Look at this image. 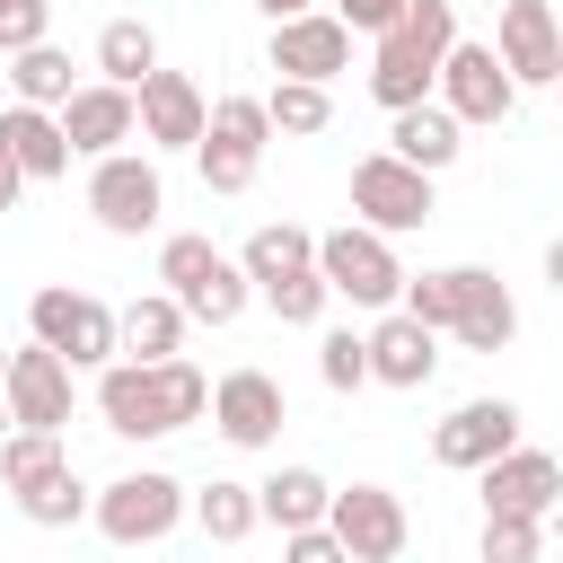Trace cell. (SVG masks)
Segmentation results:
<instances>
[{
  "label": "cell",
  "mask_w": 563,
  "mask_h": 563,
  "mask_svg": "<svg viewBox=\"0 0 563 563\" xmlns=\"http://www.w3.org/2000/svg\"><path fill=\"white\" fill-rule=\"evenodd\" d=\"M431 369H440V334L422 325V317H378L369 325V378L378 387H431Z\"/></svg>",
  "instance_id": "obj_19"
},
{
  "label": "cell",
  "mask_w": 563,
  "mask_h": 563,
  "mask_svg": "<svg viewBox=\"0 0 563 563\" xmlns=\"http://www.w3.org/2000/svg\"><path fill=\"white\" fill-rule=\"evenodd\" d=\"M88 211L114 229V238H141L158 211H167V185H158V167L150 158H97V176H88Z\"/></svg>",
  "instance_id": "obj_12"
},
{
  "label": "cell",
  "mask_w": 563,
  "mask_h": 563,
  "mask_svg": "<svg viewBox=\"0 0 563 563\" xmlns=\"http://www.w3.org/2000/svg\"><path fill=\"white\" fill-rule=\"evenodd\" d=\"M0 150H9L35 185L70 167V132H62V114H44V106H9V114H0Z\"/></svg>",
  "instance_id": "obj_23"
},
{
  "label": "cell",
  "mask_w": 563,
  "mask_h": 563,
  "mask_svg": "<svg viewBox=\"0 0 563 563\" xmlns=\"http://www.w3.org/2000/svg\"><path fill=\"white\" fill-rule=\"evenodd\" d=\"M18 185H26V167H18V158H9V150H0V211H9V202H18Z\"/></svg>",
  "instance_id": "obj_40"
},
{
  "label": "cell",
  "mask_w": 563,
  "mask_h": 563,
  "mask_svg": "<svg viewBox=\"0 0 563 563\" xmlns=\"http://www.w3.org/2000/svg\"><path fill=\"white\" fill-rule=\"evenodd\" d=\"M282 563H352V554L334 528H299V537H282Z\"/></svg>",
  "instance_id": "obj_39"
},
{
  "label": "cell",
  "mask_w": 563,
  "mask_h": 563,
  "mask_svg": "<svg viewBox=\"0 0 563 563\" xmlns=\"http://www.w3.org/2000/svg\"><path fill=\"white\" fill-rule=\"evenodd\" d=\"M325 528L343 537V554H352V563H396V554H405V537H413V519H405V501H396L387 484H352V493H334Z\"/></svg>",
  "instance_id": "obj_9"
},
{
  "label": "cell",
  "mask_w": 563,
  "mask_h": 563,
  "mask_svg": "<svg viewBox=\"0 0 563 563\" xmlns=\"http://www.w3.org/2000/svg\"><path fill=\"white\" fill-rule=\"evenodd\" d=\"M255 9H264V18H273V26H282V18H308V9H317V0H255Z\"/></svg>",
  "instance_id": "obj_41"
},
{
  "label": "cell",
  "mask_w": 563,
  "mask_h": 563,
  "mask_svg": "<svg viewBox=\"0 0 563 563\" xmlns=\"http://www.w3.org/2000/svg\"><path fill=\"white\" fill-rule=\"evenodd\" d=\"M484 563H545V519H484Z\"/></svg>",
  "instance_id": "obj_34"
},
{
  "label": "cell",
  "mask_w": 563,
  "mask_h": 563,
  "mask_svg": "<svg viewBox=\"0 0 563 563\" xmlns=\"http://www.w3.org/2000/svg\"><path fill=\"white\" fill-rule=\"evenodd\" d=\"M18 510H26L35 528H70V519H97V493H88V484H79V475L62 466V475L26 484V493H18Z\"/></svg>",
  "instance_id": "obj_30"
},
{
  "label": "cell",
  "mask_w": 563,
  "mask_h": 563,
  "mask_svg": "<svg viewBox=\"0 0 563 563\" xmlns=\"http://www.w3.org/2000/svg\"><path fill=\"white\" fill-rule=\"evenodd\" d=\"M405 9H413V0H334V18H343L352 35H396Z\"/></svg>",
  "instance_id": "obj_38"
},
{
  "label": "cell",
  "mask_w": 563,
  "mask_h": 563,
  "mask_svg": "<svg viewBox=\"0 0 563 563\" xmlns=\"http://www.w3.org/2000/svg\"><path fill=\"white\" fill-rule=\"evenodd\" d=\"M317 273H325V290H343L352 308H396V299H405V264H396V246H387L378 229H325V238H317Z\"/></svg>",
  "instance_id": "obj_5"
},
{
  "label": "cell",
  "mask_w": 563,
  "mask_h": 563,
  "mask_svg": "<svg viewBox=\"0 0 563 563\" xmlns=\"http://www.w3.org/2000/svg\"><path fill=\"white\" fill-rule=\"evenodd\" d=\"M545 282H554V290H563V238H554V246H545Z\"/></svg>",
  "instance_id": "obj_42"
},
{
  "label": "cell",
  "mask_w": 563,
  "mask_h": 563,
  "mask_svg": "<svg viewBox=\"0 0 563 563\" xmlns=\"http://www.w3.org/2000/svg\"><path fill=\"white\" fill-rule=\"evenodd\" d=\"M264 114H273V132H325V123H334V97H325L317 79H273Z\"/></svg>",
  "instance_id": "obj_32"
},
{
  "label": "cell",
  "mask_w": 563,
  "mask_h": 563,
  "mask_svg": "<svg viewBox=\"0 0 563 563\" xmlns=\"http://www.w3.org/2000/svg\"><path fill=\"white\" fill-rule=\"evenodd\" d=\"M563 493V466L545 449H510L484 466V519H545Z\"/></svg>",
  "instance_id": "obj_17"
},
{
  "label": "cell",
  "mask_w": 563,
  "mask_h": 563,
  "mask_svg": "<svg viewBox=\"0 0 563 563\" xmlns=\"http://www.w3.org/2000/svg\"><path fill=\"white\" fill-rule=\"evenodd\" d=\"M9 79H18V106H70L79 88H70V53H53V44H35V53H18L9 62Z\"/></svg>",
  "instance_id": "obj_29"
},
{
  "label": "cell",
  "mask_w": 563,
  "mask_h": 563,
  "mask_svg": "<svg viewBox=\"0 0 563 563\" xmlns=\"http://www.w3.org/2000/svg\"><path fill=\"white\" fill-rule=\"evenodd\" d=\"M519 449V405L510 396H475V405H457L440 431H431V457L440 466H466V475H484L493 457H510Z\"/></svg>",
  "instance_id": "obj_10"
},
{
  "label": "cell",
  "mask_w": 563,
  "mask_h": 563,
  "mask_svg": "<svg viewBox=\"0 0 563 563\" xmlns=\"http://www.w3.org/2000/svg\"><path fill=\"white\" fill-rule=\"evenodd\" d=\"M0 387H9V352H0Z\"/></svg>",
  "instance_id": "obj_44"
},
{
  "label": "cell",
  "mask_w": 563,
  "mask_h": 563,
  "mask_svg": "<svg viewBox=\"0 0 563 563\" xmlns=\"http://www.w3.org/2000/svg\"><path fill=\"white\" fill-rule=\"evenodd\" d=\"M352 211H361V229L396 238V229H422L440 202H431V176H422V167H405L396 150H369V158L352 167Z\"/></svg>",
  "instance_id": "obj_6"
},
{
  "label": "cell",
  "mask_w": 563,
  "mask_h": 563,
  "mask_svg": "<svg viewBox=\"0 0 563 563\" xmlns=\"http://www.w3.org/2000/svg\"><path fill=\"white\" fill-rule=\"evenodd\" d=\"M26 325H35V343H53L70 369H114V352H123V317L106 308V299H88V290H35L26 299Z\"/></svg>",
  "instance_id": "obj_4"
},
{
  "label": "cell",
  "mask_w": 563,
  "mask_h": 563,
  "mask_svg": "<svg viewBox=\"0 0 563 563\" xmlns=\"http://www.w3.org/2000/svg\"><path fill=\"white\" fill-rule=\"evenodd\" d=\"M264 299H273V317H282V325H317L334 290H325V273H290V282H282V290H264Z\"/></svg>",
  "instance_id": "obj_36"
},
{
  "label": "cell",
  "mask_w": 563,
  "mask_h": 563,
  "mask_svg": "<svg viewBox=\"0 0 563 563\" xmlns=\"http://www.w3.org/2000/svg\"><path fill=\"white\" fill-rule=\"evenodd\" d=\"M255 501H264V519H273L282 537H299V528H325L334 484H325L317 466H282V475H264V484H255Z\"/></svg>",
  "instance_id": "obj_22"
},
{
  "label": "cell",
  "mask_w": 563,
  "mask_h": 563,
  "mask_svg": "<svg viewBox=\"0 0 563 563\" xmlns=\"http://www.w3.org/2000/svg\"><path fill=\"white\" fill-rule=\"evenodd\" d=\"M176 343H185V308L167 290H150V299L123 308V361H185Z\"/></svg>",
  "instance_id": "obj_26"
},
{
  "label": "cell",
  "mask_w": 563,
  "mask_h": 563,
  "mask_svg": "<svg viewBox=\"0 0 563 563\" xmlns=\"http://www.w3.org/2000/svg\"><path fill=\"white\" fill-rule=\"evenodd\" d=\"M158 282H167V299L185 308V317H202V325H238V308H246V264H229L211 238H167L158 246Z\"/></svg>",
  "instance_id": "obj_3"
},
{
  "label": "cell",
  "mask_w": 563,
  "mask_h": 563,
  "mask_svg": "<svg viewBox=\"0 0 563 563\" xmlns=\"http://www.w3.org/2000/svg\"><path fill=\"white\" fill-rule=\"evenodd\" d=\"M202 405H211V378H202L194 361H114V369H97V413H106V431H123V440L185 431Z\"/></svg>",
  "instance_id": "obj_1"
},
{
  "label": "cell",
  "mask_w": 563,
  "mask_h": 563,
  "mask_svg": "<svg viewBox=\"0 0 563 563\" xmlns=\"http://www.w3.org/2000/svg\"><path fill=\"white\" fill-rule=\"evenodd\" d=\"M264 141H273L264 97H220V106H211V132H202V185H211V194H246Z\"/></svg>",
  "instance_id": "obj_7"
},
{
  "label": "cell",
  "mask_w": 563,
  "mask_h": 563,
  "mask_svg": "<svg viewBox=\"0 0 563 563\" xmlns=\"http://www.w3.org/2000/svg\"><path fill=\"white\" fill-rule=\"evenodd\" d=\"M176 519H185V484H176V475H158V466L114 475V484L97 493V528H106L114 545H158Z\"/></svg>",
  "instance_id": "obj_8"
},
{
  "label": "cell",
  "mask_w": 563,
  "mask_h": 563,
  "mask_svg": "<svg viewBox=\"0 0 563 563\" xmlns=\"http://www.w3.org/2000/svg\"><path fill=\"white\" fill-rule=\"evenodd\" d=\"M501 70L510 79H563V26L545 0H501Z\"/></svg>",
  "instance_id": "obj_18"
},
{
  "label": "cell",
  "mask_w": 563,
  "mask_h": 563,
  "mask_svg": "<svg viewBox=\"0 0 563 563\" xmlns=\"http://www.w3.org/2000/svg\"><path fill=\"white\" fill-rule=\"evenodd\" d=\"M9 431H18V422H9V396H0V440H9Z\"/></svg>",
  "instance_id": "obj_43"
},
{
  "label": "cell",
  "mask_w": 563,
  "mask_h": 563,
  "mask_svg": "<svg viewBox=\"0 0 563 563\" xmlns=\"http://www.w3.org/2000/svg\"><path fill=\"white\" fill-rule=\"evenodd\" d=\"M62 466H70V457H62L53 431H9V440H0V484H9V493L44 484V475H62Z\"/></svg>",
  "instance_id": "obj_31"
},
{
  "label": "cell",
  "mask_w": 563,
  "mask_h": 563,
  "mask_svg": "<svg viewBox=\"0 0 563 563\" xmlns=\"http://www.w3.org/2000/svg\"><path fill=\"white\" fill-rule=\"evenodd\" d=\"M132 123H141V97L114 88V79H97V88H79V97L62 106L70 150H88V158H114V141H132Z\"/></svg>",
  "instance_id": "obj_20"
},
{
  "label": "cell",
  "mask_w": 563,
  "mask_h": 563,
  "mask_svg": "<svg viewBox=\"0 0 563 563\" xmlns=\"http://www.w3.org/2000/svg\"><path fill=\"white\" fill-rule=\"evenodd\" d=\"M387 150L405 158V167H422V176H440L449 158H457V114L431 97V106H405L396 114V132H387Z\"/></svg>",
  "instance_id": "obj_25"
},
{
  "label": "cell",
  "mask_w": 563,
  "mask_h": 563,
  "mask_svg": "<svg viewBox=\"0 0 563 563\" xmlns=\"http://www.w3.org/2000/svg\"><path fill=\"white\" fill-rule=\"evenodd\" d=\"M405 317H422L431 334H449V325H457V264H449V273H422V282L405 273Z\"/></svg>",
  "instance_id": "obj_33"
},
{
  "label": "cell",
  "mask_w": 563,
  "mask_h": 563,
  "mask_svg": "<svg viewBox=\"0 0 563 563\" xmlns=\"http://www.w3.org/2000/svg\"><path fill=\"white\" fill-rule=\"evenodd\" d=\"M317 369H325V387H369V334H325L317 343Z\"/></svg>",
  "instance_id": "obj_35"
},
{
  "label": "cell",
  "mask_w": 563,
  "mask_h": 563,
  "mask_svg": "<svg viewBox=\"0 0 563 563\" xmlns=\"http://www.w3.org/2000/svg\"><path fill=\"white\" fill-rule=\"evenodd\" d=\"M449 44H457V9H449V0H413V9H405V26H396V35H378L369 97H378L387 114H405V106H431Z\"/></svg>",
  "instance_id": "obj_2"
},
{
  "label": "cell",
  "mask_w": 563,
  "mask_h": 563,
  "mask_svg": "<svg viewBox=\"0 0 563 563\" xmlns=\"http://www.w3.org/2000/svg\"><path fill=\"white\" fill-rule=\"evenodd\" d=\"M343 62H352V26H343L334 9H308V18H282V26H273V70H282V79H317V88H325Z\"/></svg>",
  "instance_id": "obj_15"
},
{
  "label": "cell",
  "mask_w": 563,
  "mask_h": 563,
  "mask_svg": "<svg viewBox=\"0 0 563 563\" xmlns=\"http://www.w3.org/2000/svg\"><path fill=\"white\" fill-rule=\"evenodd\" d=\"M466 352H501L510 334H519V308H510V290H501V273H484V264H457V325H449Z\"/></svg>",
  "instance_id": "obj_21"
},
{
  "label": "cell",
  "mask_w": 563,
  "mask_h": 563,
  "mask_svg": "<svg viewBox=\"0 0 563 563\" xmlns=\"http://www.w3.org/2000/svg\"><path fill=\"white\" fill-rule=\"evenodd\" d=\"M238 264H246V282H255V290H282L290 273H317V238H308L299 220H264V229L246 238V255H238Z\"/></svg>",
  "instance_id": "obj_24"
},
{
  "label": "cell",
  "mask_w": 563,
  "mask_h": 563,
  "mask_svg": "<svg viewBox=\"0 0 563 563\" xmlns=\"http://www.w3.org/2000/svg\"><path fill=\"white\" fill-rule=\"evenodd\" d=\"M44 26H53V0H0V53H9V62L35 53Z\"/></svg>",
  "instance_id": "obj_37"
},
{
  "label": "cell",
  "mask_w": 563,
  "mask_h": 563,
  "mask_svg": "<svg viewBox=\"0 0 563 563\" xmlns=\"http://www.w3.org/2000/svg\"><path fill=\"white\" fill-rule=\"evenodd\" d=\"M202 132H211L202 88H194L185 70H150V79H141V141H150V150H202Z\"/></svg>",
  "instance_id": "obj_16"
},
{
  "label": "cell",
  "mask_w": 563,
  "mask_h": 563,
  "mask_svg": "<svg viewBox=\"0 0 563 563\" xmlns=\"http://www.w3.org/2000/svg\"><path fill=\"white\" fill-rule=\"evenodd\" d=\"M9 422L18 431H62L70 422V361L53 352V343H26V352H9Z\"/></svg>",
  "instance_id": "obj_13"
},
{
  "label": "cell",
  "mask_w": 563,
  "mask_h": 563,
  "mask_svg": "<svg viewBox=\"0 0 563 563\" xmlns=\"http://www.w3.org/2000/svg\"><path fill=\"white\" fill-rule=\"evenodd\" d=\"M97 70H106L114 88H132V97H141V79L158 70V35H150L141 18H114V26L97 35Z\"/></svg>",
  "instance_id": "obj_28"
},
{
  "label": "cell",
  "mask_w": 563,
  "mask_h": 563,
  "mask_svg": "<svg viewBox=\"0 0 563 563\" xmlns=\"http://www.w3.org/2000/svg\"><path fill=\"white\" fill-rule=\"evenodd\" d=\"M194 519H202V537H211V545H238V537H255L264 501H255V484H229V475H211V484L194 493Z\"/></svg>",
  "instance_id": "obj_27"
},
{
  "label": "cell",
  "mask_w": 563,
  "mask_h": 563,
  "mask_svg": "<svg viewBox=\"0 0 563 563\" xmlns=\"http://www.w3.org/2000/svg\"><path fill=\"white\" fill-rule=\"evenodd\" d=\"M211 422H220L229 449H264V440L290 422V396H282V378H264V369H229V378L211 387Z\"/></svg>",
  "instance_id": "obj_14"
},
{
  "label": "cell",
  "mask_w": 563,
  "mask_h": 563,
  "mask_svg": "<svg viewBox=\"0 0 563 563\" xmlns=\"http://www.w3.org/2000/svg\"><path fill=\"white\" fill-rule=\"evenodd\" d=\"M510 97H519V79L501 70L493 44H449V62H440V106H449L457 123H501Z\"/></svg>",
  "instance_id": "obj_11"
}]
</instances>
